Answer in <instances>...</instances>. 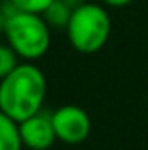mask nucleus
<instances>
[{
  "label": "nucleus",
  "mask_w": 148,
  "mask_h": 150,
  "mask_svg": "<svg viewBox=\"0 0 148 150\" xmlns=\"http://www.w3.org/2000/svg\"><path fill=\"white\" fill-rule=\"evenodd\" d=\"M47 80L44 72L32 61H21L0 80V110L21 122L44 110Z\"/></svg>",
  "instance_id": "obj_1"
},
{
  "label": "nucleus",
  "mask_w": 148,
  "mask_h": 150,
  "mask_svg": "<svg viewBox=\"0 0 148 150\" xmlns=\"http://www.w3.org/2000/svg\"><path fill=\"white\" fill-rule=\"evenodd\" d=\"M4 28H5V14L0 9V35H4Z\"/></svg>",
  "instance_id": "obj_12"
},
{
  "label": "nucleus",
  "mask_w": 148,
  "mask_h": 150,
  "mask_svg": "<svg viewBox=\"0 0 148 150\" xmlns=\"http://www.w3.org/2000/svg\"><path fill=\"white\" fill-rule=\"evenodd\" d=\"M54 0H9V4L16 11L32 12V14H42Z\"/></svg>",
  "instance_id": "obj_9"
},
{
  "label": "nucleus",
  "mask_w": 148,
  "mask_h": 150,
  "mask_svg": "<svg viewBox=\"0 0 148 150\" xmlns=\"http://www.w3.org/2000/svg\"><path fill=\"white\" fill-rule=\"evenodd\" d=\"M4 37L21 61H37L51 47V28L42 14L12 11L5 16Z\"/></svg>",
  "instance_id": "obj_2"
},
{
  "label": "nucleus",
  "mask_w": 148,
  "mask_h": 150,
  "mask_svg": "<svg viewBox=\"0 0 148 150\" xmlns=\"http://www.w3.org/2000/svg\"><path fill=\"white\" fill-rule=\"evenodd\" d=\"M19 122L0 110V150H23Z\"/></svg>",
  "instance_id": "obj_6"
},
{
  "label": "nucleus",
  "mask_w": 148,
  "mask_h": 150,
  "mask_svg": "<svg viewBox=\"0 0 148 150\" xmlns=\"http://www.w3.org/2000/svg\"><path fill=\"white\" fill-rule=\"evenodd\" d=\"M19 133L23 147L28 150H51V147L58 142L52 112L40 110L35 115L19 122Z\"/></svg>",
  "instance_id": "obj_5"
},
{
  "label": "nucleus",
  "mask_w": 148,
  "mask_h": 150,
  "mask_svg": "<svg viewBox=\"0 0 148 150\" xmlns=\"http://www.w3.org/2000/svg\"><path fill=\"white\" fill-rule=\"evenodd\" d=\"M132 0H101V4L108 5V7H125L129 5Z\"/></svg>",
  "instance_id": "obj_10"
},
{
  "label": "nucleus",
  "mask_w": 148,
  "mask_h": 150,
  "mask_svg": "<svg viewBox=\"0 0 148 150\" xmlns=\"http://www.w3.org/2000/svg\"><path fill=\"white\" fill-rule=\"evenodd\" d=\"M19 63H21V59L9 47V44H0V80L5 79Z\"/></svg>",
  "instance_id": "obj_8"
},
{
  "label": "nucleus",
  "mask_w": 148,
  "mask_h": 150,
  "mask_svg": "<svg viewBox=\"0 0 148 150\" xmlns=\"http://www.w3.org/2000/svg\"><path fill=\"white\" fill-rule=\"evenodd\" d=\"M63 2H65L70 9H73V11H75V9H78L80 5H84V4H85V0H63Z\"/></svg>",
  "instance_id": "obj_11"
},
{
  "label": "nucleus",
  "mask_w": 148,
  "mask_h": 150,
  "mask_svg": "<svg viewBox=\"0 0 148 150\" xmlns=\"http://www.w3.org/2000/svg\"><path fill=\"white\" fill-rule=\"evenodd\" d=\"M72 14H73V9H70L63 0H54V2L42 12V18L45 19V23L49 25V28H54V30H66Z\"/></svg>",
  "instance_id": "obj_7"
},
{
  "label": "nucleus",
  "mask_w": 148,
  "mask_h": 150,
  "mask_svg": "<svg viewBox=\"0 0 148 150\" xmlns=\"http://www.w3.org/2000/svg\"><path fill=\"white\" fill-rule=\"evenodd\" d=\"M110 33L111 19L108 11L103 5L91 2L75 9L66 26L72 47L82 54H94L101 51L106 45Z\"/></svg>",
  "instance_id": "obj_3"
},
{
  "label": "nucleus",
  "mask_w": 148,
  "mask_h": 150,
  "mask_svg": "<svg viewBox=\"0 0 148 150\" xmlns=\"http://www.w3.org/2000/svg\"><path fill=\"white\" fill-rule=\"evenodd\" d=\"M52 124L58 142L66 145L84 143L92 129L89 113L78 105H63L52 112Z\"/></svg>",
  "instance_id": "obj_4"
}]
</instances>
